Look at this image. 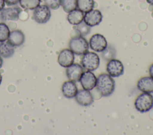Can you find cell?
Returning a JSON list of instances; mask_svg holds the SVG:
<instances>
[{
    "mask_svg": "<svg viewBox=\"0 0 153 135\" xmlns=\"http://www.w3.org/2000/svg\"><path fill=\"white\" fill-rule=\"evenodd\" d=\"M115 81L108 74H100L97 78L96 88L103 96H110L115 90Z\"/></svg>",
    "mask_w": 153,
    "mask_h": 135,
    "instance_id": "obj_1",
    "label": "cell"
},
{
    "mask_svg": "<svg viewBox=\"0 0 153 135\" xmlns=\"http://www.w3.org/2000/svg\"><path fill=\"white\" fill-rule=\"evenodd\" d=\"M134 107L141 113L149 111L153 107V96L149 93L140 94L135 99Z\"/></svg>",
    "mask_w": 153,
    "mask_h": 135,
    "instance_id": "obj_2",
    "label": "cell"
},
{
    "mask_svg": "<svg viewBox=\"0 0 153 135\" xmlns=\"http://www.w3.org/2000/svg\"><path fill=\"white\" fill-rule=\"evenodd\" d=\"M69 46L74 54L81 55L88 51L89 44L83 36H79L72 37L70 40Z\"/></svg>",
    "mask_w": 153,
    "mask_h": 135,
    "instance_id": "obj_3",
    "label": "cell"
},
{
    "mask_svg": "<svg viewBox=\"0 0 153 135\" xmlns=\"http://www.w3.org/2000/svg\"><path fill=\"white\" fill-rule=\"evenodd\" d=\"M82 55L81 63L84 69L93 71L99 67L100 58L96 53L88 51Z\"/></svg>",
    "mask_w": 153,
    "mask_h": 135,
    "instance_id": "obj_4",
    "label": "cell"
},
{
    "mask_svg": "<svg viewBox=\"0 0 153 135\" xmlns=\"http://www.w3.org/2000/svg\"><path fill=\"white\" fill-rule=\"evenodd\" d=\"M51 17L50 9L45 5H39L34 9L33 18L39 24L46 23Z\"/></svg>",
    "mask_w": 153,
    "mask_h": 135,
    "instance_id": "obj_5",
    "label": "cell"
},
{
    "mask_svg": "<svg viewBox=\"0 0 153 135\" xmlns=\"http://www.w3.org/2000/svg\"><path fill=\"white\" fill-rule=\"evenodd\" d=\"M89 47L95 52H102L108 46L106 38L101 34L96 33L93 34L89 40Z\"/></svg>",
    "mask_w": 153,
    "mask_h": 135,
    "instance_id": "obj_6",
    "label": "cell"
},
{
    "mask_svg": "<svg viewBox=\"0 0 153 135\" xmlns=\"http://www.w3.org/2000/svg\"><path fill=\"white\" fill-rule=\"evenodd\" d=\"M22 11V9L19 7L4 8L0 12V19L3 22L17 21Z\"/></svg>",
    "mask_w": 153,
    "mask_h": 135,
    "instance_id": "obj_7",
    "label": "cell"
},
{
    "mask_svg": "<svg viewBox=\"0 0 153 135\" xmlns=\"http://www.w3.org/2000/svg\"><path fill=\"white\" fill-rule=\"evenodd\" d=\"M106 71L111 77H118L124 74V65L120 60L113 58L107 63Z\"/></svg>",
    "mask_w": 153,
    "mask_h": 135,
    "instance_id": "obj_8",
    "label": "cell"
},
{
    "mask_svg": "<svg viewBox=\"0 0 153 135\" xmlns=\"http://www.w3.org/2000/svg\"><path fill=\"white\" fill-rule=\"evenodd\" d=\"M97 78L94 74L91 71H84L82 74L79 82L84 89L91 90L96 86Z\"/></svg>",
    "mask_w": 153,
    "mask_h": 135,
    "instance_id": "obj_9",
    "label": "cell"
},
{
    "mask_svg": "<svg viewBox=\"0 0 153 135\" xmlns=\"http://www.w3.org/2000/svg\"><path fill=\"white\" fill-rule=\"evenodd\" d=\"M102 14L99 10L93 9L85 12L83 21L90 27H93L99 24L102 20Z\"/></svg>",
    "mask_w": 153,
    "mask_h": 135,
    "instance_id": "obj_10",
    "label": "cell"
},
{
    "mask_svg": "<svg viewBox=\"0 0 153 135\" xmlns=\"http://www.w3.org/2000/svg\"><path fill=\"white\" fill-rule=\"evenodd\" d=\"M74 98L79 105L84 106H89L94 102V98L90 91L84 89L78 90Z\"/></svg>",
    "mask_w": 153,
    "mask_h": 135,
    "instance_id": "obj_11",
    "label": "cell"
},
{
    "mask_svg": "<svg viewBox=\"0 0 153 135\" xmlns=\"http://www.w3.org/2000/svg\"><path fill=\"white\" fill-rule=\"evenodd\" d=\"M84 68L79 64L73 63L70 66L66 67V74L69 80L74 82L79 81L82 74L84 72Z\"/></svg>",
    "mask_w": 153,
    "mask_h": 135,
    "instance_id": "obj_12",
    "label": "cell"
},
{
    "mask_svg": "<svg viewBox=\"0 0 153 135\" xmlns=\"http://www.w3.org/2000/svg\"><path fill=\"white\" fill-rule=\"evenodd\" d=\"M75 56L74 52L70 49L62 50L57 58V61L63 67H68L74 62Z\"/></svg>",
    "mask_w": 153,
    "mask_h": 135,
    "instance_id": "obj_13",
    "label": "cell"
},
{
    "mask_svg": "<svg viewBox=\"0 0 153 135\" xmlns=\"http://www.w3.org/2000/svg\"><path fill=\"white\" fill-rule=\"evenodd\" d=\"M25 40L24 33L20 30L10 32L7 41L14 47H18L23 45Z\"/></svg>",
    "mask_w": 153,
    "mask_h": 135,
    "instance_id": "obj_14",
    "label": "cell"
},
{
    "mask_svg": "<svg viewBox=\"0 0 153 135\" xmlns=\"http://www.w3.org/2000/svg\"><path fill=\"white\" fill-rule=\"evenodd\" d=\"M137 89L144 93H153V78L146 76L140 78L137 83Z\"/></svg>",
    "mask_w": 153,
    "mask_h": 135,
    "instance_id": "obj_15",
    "label": "cell"
},
{
    "mask_svg": "<svg viewBox=\"0 0 153 135\" xmlns=\"http://www.w3.org/2000/svg\"><path fill=\"white\" fill-rule=\"evenodd\" d=\"M62 91L65 97L68 99L74 98L78 92L75 82L69 80L65 81L62 86Z\"/></svg>",
    "mask_w": 153,
    "mask_h": 135,
    "instance_id": "obj_16",
    "label": "cell"
},
{
    "mask_svg": "<svg viewBox=\"0 0 153 135\" xmlns=\"http://www.w3.org/2000/svg\"><path fill=\"white\" fill-rule=\"evenodd\" d=\"M84 15V14L82 11L76 8L68 12L67 20L71 24L76 26L83 21Z\"/></svg>",
    "mask_w": 153,
    "mask_h": 135,
    "instance_id": "obj_17",
    "label": "cell"
},
{
    "mask_svg": "<svg viewBox=\"0 0 153 135\" xmlns=\"http://www.w3.org/2000/svg\"><path fill=\"white\" fill-rule=\"evenodd\" d=\"M14 54V47L8 41L0 42V56L5 58H8Z\"/></svg>",
    "mask_w": 153,
    "mask_h": 135,
    "instance_id": "obj_18",
    "label": "cell"
},
{
    "mask_svg": "<svg viewBox=\"0 0 153 135\" xmlns=\"http://www.w3.org/2000/svg\"><path fill=\"white\" fill-rule=\"evenodd\" d=\"M94 0H77V8L84 13L94 8Z\"/></svg>",
    "mask_w": 153,
    "mask_h": 135,
    "instance_id": "obj_19",
    "label": "cell"
},
{
    "mask_svg": "<svg viewBox=\"0 0 153 135\" xmlns=\"http://www.w3.org/2000/svg\"><path fill=\"white\" fill-rule=\"evenodd\" d=\"M41 0H20V7L25 10H32L40 5Z\"/></svg>",
    "mask_w": 153,
    "mask_h": 135,
    "instance_id": "obj_20",
    "label": "cell"
},
{
    "mask_svg": "<svg viewBox=\"0 0 153 135\" xmlns=\"http://www.w3.org/2000/svg\"><path fill=\"white\" fill-rule=\"evenodd\" d=\"M60 2L63 11L67 13L77 8V0H60Z\"/></svg>",
    "mask_w": 153,
    "mask_h": 135,
    "instance_id": "obj_21",
    "label": "cell"
},
{
    "mask_svg": "<svg viewBox=\"0 0 153 135\" xmlns=\"http://www.w3.org/2000/svg\"><path fill=\"white\" fill-rule=\"evenodd\" d=\"M10 31L8 26L5 23H0V42L8 39Z\"/></svg>",
    "mask_w": 153,
    "mask_h": 135,
    "instance_id": "obj_22",
    "label": "cell"
},
{
    "mask_svg": "<svg viewBox=\"0 0 153 135\" xmlns=\"http://www.w3.org/2000/svg\"><path fill=\"white\" fill-rule=\"evenodd\" d=\"M90 27L89 26L86 24L84 21H82L81 23L78 24V25H76L75 29L76 30L79 32L80 36H84L88 34L90 32Z\"/></svg>",
    "mask_w": 153,
    "mask_h": 135,
    "instance_id": "obj_23",
    "label": "cell"
},
{
    "mask_svg": "<svg viewBox=\"0 0 153 135\" xmlns=\"http://www.w3.org/2000/svg\"><path fill=\"white\" fill-rule=\"evenodd\" d=\"M43 1L44 5L52 10H57L61 5L60 0H43Z\"/></svg>",
    "mask_w": 153,
    "mask_h": 135,
    "instance_id": "obj_24",
    "label": "cell"
},
{
    "mask_svg": "<svg viewBox=\"0 0 153 135\" xmlns=\"http://www.w3.org/2000/svg\"><path fill=\"white\" fill-rule=\"evenodd\" d=\"M102 56L104 57L105 59H111L115 56V51H112V48L111 47H106V48L102 52Z\"/></svg>",
    "mask_w": 153,
    "mask_h": 135,
    "instance_id": "obj_25",
    "label": "cell"
},
{
    "mask_svg": "<svg viewBox=\"0 0 153 135\" xmlns=\"http://www.w3.org/2000/svg\"><path fill=\"white\" fill-rule=\"evenodd\" d=\"M20 0H4L5 3L8 6H12L17 5Z\"/></svg>",
    "mask_w": 153,
    "mask_h": 135,
    "instance_id": "obj_26",
    "label": "cell"
},
{
    "mask_svg": "<svg viewBox=\"0 0 153 135\" xmlns=\"http://www.w3.org/2000/svg\"><path fill=\"white\" fill-rule=\"evenodd\" d=\"M149 74L150 76L153 78V64H152L151 65V66L149 67Z\"/></svg>",
    "mask_w": 153,
    "mask_h": 135,
    "instance_id": "obj_27",
    "label": "cell"
},
{
    "mask_svg": "<svg viewBox=\"0 0 153 135\" xmlns=\"http://www.w3.org/2000/svg\"><path fill=\"white\" fill-rule=\"evenodd\" d=\"M5 3L4 0H0V11L5 7Z\"/></svg>",
    "mask_w": 153,
    "mask_h": 135,
    "instance_id": "obj_28",
    "label": "cell"
},
{
    "mask_svg": "<svg viewBox=\"0 0 153 135\" xmlns=\"http://www.w3.org/2000/svg\"><path fill=\"white\" fill-rule=\"evenodd\" d=\"M2 64H3V60H2V57L0 56V68H1V67L2 65Z\"/></svg>",
    "mask_w": 153,
    "mask_h": 135,
    "instance_id": "obj_29",
    "label": "cell"
},
{
    "mask_svg": "<svg viewBox=\"0 0 153 135\" xmlns=\"http://www.w3.org/2000/svg\"><path fill=\"white\" fill-rule=\"evenodd\" d=\"M146 1L149 4L153 5V0H146Z\"/></svg>",
    "mask_w": 153,
    "mask_h": 135,
    "instance_id": "obj_30",
    "label": "cell"
},
{
    "mask_svg": "<svg viewBox=\"0 0 153 135\" xmlns=\"http://www.w3.org/2000/svg\"><path fill=\"white\" fill-rule=\"evenodd\" d=\"M2 75H1V73H0V84H1V82H2Z\"/></svg>",
    "mask_w": 153,
    "mask_h": 135,
    "instance_id": "obj_31",
    "label": "cell"
}]
</instances>
